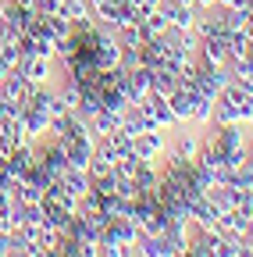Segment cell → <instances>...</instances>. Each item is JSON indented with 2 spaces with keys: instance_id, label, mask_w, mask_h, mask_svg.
I'll return each instance as SVG.
<instances>
[{
  "instance_id": "7",
  "label": "cell",
  "mask_w": 253,
  "mask_h": 257,
  "mask_svg": "<svg viewBox=\"0 0 253 257\" xmlns=\"http://www.w3.org/2000/svg\"><path fill=\"white\" fill-rule=\"evenodd\" d=\"M57 15H65L72 25H79V22L93 18V8H89V0H61V11Z\"/></svg>"
},
{
  "instance_id": "27",
  "label": "cell",
  "mask_w": 253,
  "mask_h": 257,
  "mask_svg": "<svg viewBox=\"0 0 253 257\" xmlns=\"http://www.w3.org/2000/svg\"><path fill=\"white\" fill-rule=\"evenodd\" d=\"M0 118H4V111H0Z\"/></svg>"
},
{
  "instance_id": "19",
  "label": "cell",
  "mask_w": 253,
  "mask_h": 257,
  "mask_svg": "<svg viewBox=\"0 0 253 257\" xmlns=\"http://www.w3.org/2000/svg\"><path fill=\"white\" fill-rule=\"evenodd\" d=\"M114 193H118V197H121V200H129V204H136L143 189L136 186V179H118V189H114Z\"/></svg>"
},
{
  "instance_id": "21",
  "label": "cell",
  "mask_w": 253,
  "mask_h": 257,
  "mask_svg": "<svg viewBox=\"0 0 253 257\" xmlns=\"http://www.w3.org/2000/svg\"><path fill=\"white\" fill-rule=\"evenodd\" d=\"M132 250L121 246V243H100V257H129Z\"/></svg>"
},
{
  "instance_id": "17",
  "label": "cell",
  "mask_w": 253,
  "mask_h": 257,
  "mask_svg": "<svg viewBox=\"0 0 253 257\" xmlns=\"http://www.w3.org/2000/svg\"><path fill=\"white\" fill-rule=\"evenodd\" d=\"M104 140H107V143L114 147V154H118V157H125V154H132V136H129V133H125V128H121V125L114 128V133H111V136H104Z\"/></svg>"
},
{
  "instance_id": "8",
  "label": "cell",
  "mask_w": 253,
  "mask_h": 257,
  "mask_svg": "<svg viewBox=\"0 0 253 257\" xmlns=\"http://www.w3.org/2000/svg\"><path fill=\"white\" fill-rule=\"evenodd\" d=\"M178 89V72H171V68H153V93L157 96H168Z\"/></svg>"
},
{
  "instance_id": "23",
  "label": "cell",
  "mask_w": 253,
  "mask_h": 257,
  "mask_svg": "<svg viewBox=\"0 0 253 257\" xmlns=\"http://www.w3.org/2000/svg\"><path fill=\"white\" fill-rule=\"evenodd\" d=\"M193 4H196V11H214L217 0H193Z\"/></svg>"
},
{
  "instance_id": "13",
  "label": "cell",
  "mask_w": 253,
  "mask_h": 257,
  "mask_svg": "<svg viewBox=\"0 0 253 257\" xmlns=\"http://www.w3.org/2000/svg\"><path fill=\"white\" fill-rule=\"evenodd\" d=\"M189 125L193 128H207V125H214V100H196V107H193V118H189Z\"/></svg>"
},
{
  "instance_id": "6",
  "label": "cell",
  "mask_w": 253,
  "mask_h": 257,
  "mask_svg": "<svg viewBox=\"0 0 253 257\" xmlns=\"http://www.w3.org/2000/svg\"><path fill=\"white\" fill-rule=\"evenodd\" d=\"M217 229H221V236H228V239H246L249 236V218L239 214V211H225L217 218Z\"/></svg>"
},
{
  "instance_id": "10",
  "label": "cell",
  "mask_w": 253,
  "mask_h": 257,
  "mask_svg": "<svg viewBox=\"0 0 253 257\" xmlns=\"http://www.w3.org/2000/svg\"><path fill=\"white\" fill-rule=\"evenodd\" d=\"M61 186H65V189L72 193V197L79 200V197H86V193H89V175H86V172H75V168H68L65 175H61Z\"/></svg>"
},
{
  "instance_id": "25",
  "label": "cell",
  "mask_w": 253,
  "mask_h": 257,
  "mask_svg": "<svg viewBox=\"0 0 253 257\" xmlns=\"http://www.w3.org/2000/svg\"><path fill=\"white\" fill-rule=\"evenodd\" d=\"M242 32H246V40H249V43H253V15H249V18H246V25H242Z\"/></svg>"
},
{
  "instance_id": "20",
  "label": "cell",
  "mask_w": 253,
  "mask_h": 257,
  "mask_svg": "<svg viewBox=\"0 0 253 257\" xmlns=\"http://www.w3.org/2000/svg\"><path fill=\"white\" fill-rule=\"evenodd\" d=\"M232 186H235V189H253V165H249V161L232 175Z\"/></svg>"
},
{
  "instance_id": "22",
  "label": "cell",
  "mask_w": 253,
  "mask_h": 257,
  "mask_svg": "<svg viewBox=\"0 0 253 257\" xmlns=\"http://www.w3.org/2000/svg\"><path fill=\"white\" fill-rule=\"evenodd\" d=\"M0 257H11V232H0Z\"/></svg>"
},
{
  "instance_id": "15",
  "label": "cell",
  "mask_w": 253,
  "mask_h": 257,
  "mask_svg": "<svg viewBox=\"0 0 253 257\" xmlns=\"http://www.w3.org/2000/svg\"><path fill=\"white\" fill-rule=\"evenodd\" d=\"M214 125H239V111L228 104V100H214Z\"/></svg>"
},
{
  "instance_id": "11",
  "label": "cell",
  "mask_w": 253,
  "mask_h": 257,
  "mask_svg": "<svg viewBox=\"0 0 253 257\" xmlns=\"http://www.w3.org/2000/svg\"><path fill=\"white\" fill-rule=\"evenodd\" d=\"M89 125H93V133H97V140H104V136H111L114 128L121 125V118L100 107V114H93V118H89Z\"/></svg>"
},
{
  "instance_id": "14",
  "label": "cell",
  "mask_w": 253,
  "mask_h": 257,
  "mask_svg": "<svg viewBox=\"0 0 253 257\" xmlns=\"http://www.w3.org/2000/svg\"><path fill=\"white\" fill-rule=\"evenodd\" d=\"M249 40H246V32H228V61H242L249 57Z\"/></svg>"
},
{
  "instance_id": "16",
  "label": "cell",
  "mask_w": 253,
  "mask_h": 257,
  "mask_svg": "<svg viewBox=\"0 0 253 257\" xmlns=\"http://www.w3.org/2000/svg\"><path fill=\"white\" fill-rule=\"evenodd\" d=\"M139 165H143V161H139L136 154H125V157H118V161H114V175H118V179H136Z\"/></svg>"
},
{
  "instance_id": "24",
  "label": "cell",
  "mask_w": 253,
  "mask_h": 257,
  "mask_svg": "<svg viewBox=\"0 0 253 257\" xmlns=\"http://www.w3.org/2000/svg\"><path fill=\"white\" fill-rule=\"evenodd\" d=\"M8 75H11V64H4V57H0V86H4Z\"/></svg>"
},
{
  "instance_id": "18",
  "label": "cell",
  "mask_w": 253,
  "mask_h": 257,
  "mask_svg": "<svg viewBox=\"0 0 253 257\" xmlns=\"http://www.w3.org/2000/svg\"><path fill=\"white\" fill-rule=\"evenodd\" d=\"M121 68L125 72L143 68V47H121Z\"/></svg>"
},
{
  "instance_id": "5",
  "label": "cell",
  "mask_w": 253,
  "mask_h": 257,
  "mask_svg": "<svg viewBox=\"0 0 253 257\" xmlns=\"http://www.w3.org/2000/svg\"><path fill=\"white\" fill-rule=\"evenodd\" d=\"M136 253H143V257H178L182 250H178L168 236H139Z\"/></svg>"
},
{
  "instance_id": "4",
  "label": "cell",
  "mask_w": 253,
  "mask_h": 257,
  "mask_svg": "<svg viewBox=\"0 0 253 257\" xmlns=\"http://www.w3.org/2000/svg\"><path fill=\"white\" fill-rule=\"evenodd\" d=\"M18 72L29 79V86H47L54 79V64H50V57H22Z\"/></svg>"
},
{
  "instance_id": "1",
  "label": "cell",
  "mask_w": 253,
  "mask_h": 257,
  "mask_svg": "<svg viewBox=\"0 0 253 257\" xmlns=\"http://www.w3.org/2000/svg\"><path fill=\"white\" fill-rule=\"evenodd\" d=\"M164 150H168V133H161V128H146L132 140V154L139 161H161Z\"/></svg>"
},
{
  "instance_id": "2",
  "label": "cell",
  "mask_w": 253,
  "mask_h": 257,
  "mask_svg": "<svg viewBox=\"0 0 253 257\" xmlns=\"http://www.w3.org/2000/svg\"><path fill=\"white\" fill-rule=\"evenodd\" d=\"M203 68H228V36H210V40H200V50H196Z\"/></svg>"
},
{
  "instance_id": "3",
  "label": "cell",
  "mask_w": 253,
  "mask_h": 257,
  "mask_svg": "<svg viewBox=\"0 0 253 257\" xmlns=\"http://www.w3.org/2000/svg\"><path fill=\"white\" fill-rule=\"evenodd\" d=\"M196 86H178L171 96H168V104H171V114L178 125H189V118H193V107H196Z\"/></svg>"
},
{
  "instance_id": "26",
  "label": "cell",
  "mask_w": 253,
  "mask_h": 257,
  "mask_svg": "<svg viewBox=\"0 0 253 257\" xmlns=\"http://www.w3.org/2000/svg\"><path fill=\"white\" fill-rule=\"evenodd\" d=\"M129 257H143V253H136V250H132V253H129Z\"/></svg>"
},
{
  "instance_id": "12",
  "label": "cell",
  "mask_w": 253,
  "mask_h": 257,
  "mask_svg": "<svg viewBox=\"0 0 253 257\" xmlns=\"http://www.w3.org/2000/svg\"><path fill=\"white\" fill-rule=\"evenodd\" d=\"M40 18H43V25H47V32L54 40H68L72 36V22L65 15H40Z\"/></svg>"
},
{
  "instance_id": "9",
  "label": "cell",
  "mask_w": 253,
  "mask_h": 257,
  "mask_svg": "<svg viewBox=\"0 0 253 257\" xmlns=\"http://www.w3.org/2000/svg\"><path fill=\"white\" fill-rule=\"evenodd\" d=\"M139 29H143V36H146V40H153V36H164V32L171 29V22H168V15H164L161 8H157L153 15H146V18L139 22Z\"/></svg>"
}]
</instances>
